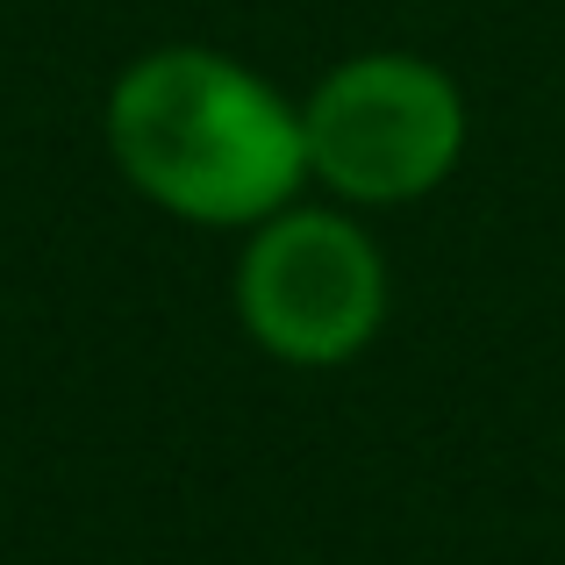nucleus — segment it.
I'll list each match as a JSON object with an SVG mask.
<instances>
[{"instance_id":"obj_1","label":"nucleus","mask_w":565,"mask_h":565,"mask_svg":"<svg viewBox=\"0 0 565 565\" xmlns=\"http://www.w3.org/2000/svg\"><path fill=\"white\" fill-rule=\"evenodd\" d=\"M100 143L137 201L186 230H258L308 193L301 100L215 43H151L108 79Z\"/></svg>"},{"instance_id":"obj_2","label":"nucleus","mask_w":565,"mask_h":565,"mask_svg":"<svg viewBox=\"0 0 565 565\" xmlns=\"http://www.w3.org/2000/svg\"><path fill=\"white\" fill-rule=\"evenodd\" d=\"M308 186L322 201L380 215V207L429 201L472 143L466 86L423 51H351L301 94Z\"/></svg>"},{"instance_id":"obj_3","label":"nucleus","mask_w":565,"mask_h":565,"mask_svg":"<svg viewBox=\"0 0 565 565\" xmlns=\"http://www.w3.org/2000/svg\"><path fill=\"white\" fill-rule=\"evenodd\" d=\"M236 330L294 373H337L380 344L394 316V273L359 207L294 201L244 230L230 273Z\"/></svg>"}]
</instances>
